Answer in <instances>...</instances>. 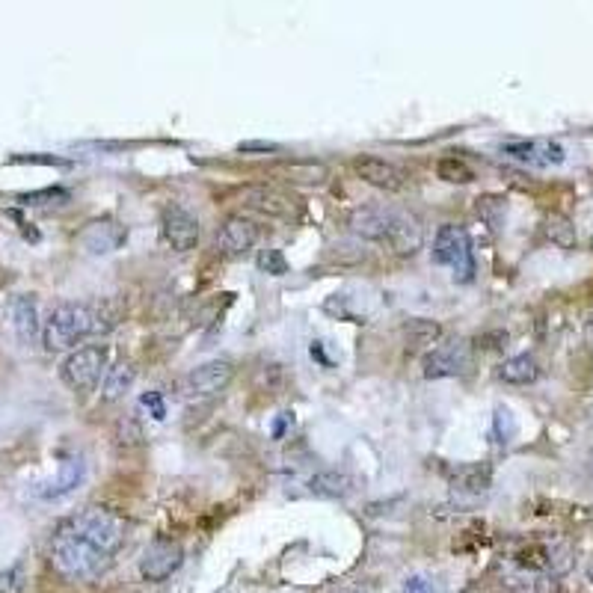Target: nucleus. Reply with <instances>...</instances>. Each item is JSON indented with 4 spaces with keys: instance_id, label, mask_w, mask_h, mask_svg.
I'll return each mask as SVG.
<instances>
[{
    "instance_id": "5",
    "label": "nucleus",
    "mask_w": 593,
    "mask_h": 593,
    "mask_svg": "<svg viewBox=\"0 0 593 593\" xmlns=\"http://www.w3.org/2000/svg\"><path fill=\"white\" fill-rule=\"evenodd\" d=\"M433 261L448 267L457 282H469L475 276V253L466 229L460 226H442L433 241Z\"/></svg>"
},
{
    "instance_id": "25",
    "label": "nucleus",
    "mask_w": 593,
    "mask_h": 593,
    "mask_svg": "<svg viewBox=\"0 0 593 593\" xmlns=\"http://www.w3.org/2000/svg\"><path fill=\"white\" fill-rule=\"evenodd\" d=\"M439 339H442V327L436 321H410L407 324V347L410 350L433 347Z\"/></svg>"
},
{
    "instance_id": "17",
    "label": "nucleus",
    "mask_w": 593,
    "mask_h": 593,
    "mask_svg": "<svg viewBox=\"0 0 593 593\" xmlns=\"http://www.w3.org/2000/svg\"><path fill=\"white\" fill-rule=\"evenodd\" d=\"M386 244H389V247H392L398 255L419 253L424 244L422 223H419L413 214H407V211H398V208H395V217H392V226H389V238H386Z\"/></svg>"
},
{
    "instance_id": "6",
    "label": "nucleus",
    "mask_w": 593,
    "mask_h": 593,
    "mask_svg": "<svg viewBox=\"0 0 593 593\" xmlns=\"http://www.w3.org/2000/svg\"><path fill=\"white\" fill-rule=\"evenodd\" d=\"M472 368V344L466 339H454L433 347L424 356V377L442 380V377H463Z\"/></svg>"
},
{
    "instance_id": "20",
    "label": "nucleus",
    "mask_w": 593,
    "mask_h": 593,
    "mask_svg": "<svg viewBox=\"0 0 593 593\" xmlns=\"http://www.w3.org/2000/svg\"><path fill=\"white\" fill-rule=\"evenodd\" d=\"M490 484H493V469L487 463H463V466L451 469V487L457 493L481 496L490 490Z\"/></svg>"
},
{
    "instance_id": "15",
    "label": "nucleus",
    "mask_w": 593,
    "mask_h": 593,
    "mask_svg": "<svg viewBox=\"0 0 593 593\" xmlns=\"http://www.w3.org/2000/svg\"><path fill=\"white\" fill-rule=\"evenodd\" d=\"M392 217H395V208L365 205V208H356L350 214V229H353V235H359L365 241H386Z\"/></svg>"
},
{
    "instance_id": "36",
    "label": "nucleus",
    "mask_w": 593,
    "mask_h": 593,
    "mask_svg": "<svg viewBox=\"0 0 593 593\" xmlns=\"http://www.w3.org/2000/svg\"><path fill=\"white\" fill-rule=\"evenodd\" d=\"M238 149H241V152H273L276 146H273V143H241Z\"/></svg>"
},
{
    "instance_id": "14",
    "label": "nucleus",
    "mask_w": 593,
    "mask_h": 593,
    "mask_svg": "<svg viewBox=\"0 0 593 593\" xmlns=\"http://www.w3.org/2000/svg\"><path fill=\"white\" fill-rule=\"evenodd\" d=\"M84 478H86L84 460H81V457H66V460L60 463L57 475H54V478H48V481H42V484L36 487V496H39V499H45V502H57V499H63V496L75 493V490L84 484Z\"/></svg>"
},
{
    "instance_id": "29",
    "label": "nucleus",
    "mask_w": 593,
    "mask_h": 593,
    "mask_svg": "<svg viewBox=\"0 0 593 593\" xmlns=\"http://www.w3.org/2000/svg\"><path fill=\"white\" fill-rule=\"evenodd\" d=\"M505 214H508L505 199H499V196H484V199H478V217H481L490 229H499V226L505 223Z\"/></svg>"
},
{
    "instance_id": "3",
    "label": "nucleus",
    "mask_w": 593,
    "mask_h": 593,
    "mask_svg": "<svg viewBox=\"0 0 593 593\" xmlns=\"http://www.w3.org/2000/svg\"><path fill=\"white\" fill-rule=\"evenodd\" d=\"M508 561L522 567V570L540 573V576L555 582V579H561L573 570L576 555H573V546L567 540H528V543H522L510 552Z\"/></svg>"
},
{
    "instance_id": "39",
    "label": "nucleus",
    "mask_w": 593,
    "mask_h": 593,
    "mask_svg": "<svg viewBox=\"0 0 593 593\" xmlns=\"http://www.w3.org/2000/svg\"><path fill=\"white\" fill-rule=\"evenodd\" d=\"M588 576H591V582H593V564H591V570H588Z\"/></svg>"
},
{
    "instance_id": "13",
    "label": "nucleus",
    "mask_w": 593,
    "mask_h": 593,
    "mask_svg": "<svg viewBox=\"0 0 593 593\" xmlns=\"http://www.w3.org/2000/svg\"><path fill=\"white\" fill-rule=\"evenodd\" d=\"M353 170L365 184H371L377 190H386V193H398L407 184V175L401 167H395L383 158H374V155H359L353 161Z\"/></svg>"
},
{
    "instance_id": "1",
    "label": "nucleus",
    "mask_w": 593,
    "mask_h": 593,
    "mask_svg": "<svg viewBox=\"0 0 593 593\" xmlns=\"http://www.w3.org/2000/svg\"><path fill=\"white\" fill-rule=\"evenodd\" d=\"M125 543V519L110 508L78 510L51 537V567L69 582L101 576Z\"/></svg>"
},
{
    "instance_id": "30",
    "label": "nucleus",
    "mask_w": 593,
    "mask_h": 593,
    "mask_svg": "<svg viewBox=\"0 0 593 593\" xmlns=\"http://www.w3.org/2000/svg\"><path fill=\"white\" fill-rule=\"evenodd\" d=\"M258 270L267 276H285L288 273V258L282 250H261L258 253Z\"/></svg>"
},
{
    "instance_id": "2",
    "label": "nucleus",
    "mask_w": 593,
    "mask_h": 593,
    "mask_svg": "<svg viewBox=\"0 0 593 593\" xmlns=\"http://www.w3.org/2000/svg\"><path fill=\"white\" fill-rule=\"evenodd\" d=\"M119 318H122V306L119 300L110 297L95 303H60L57 309H51L42 327V344L51 353L69 350L89 336L110 333L119 324Z\"/></svg>"
},
{
    "instance_id": "10",
    "label": "nucleus",
    "mask_w": 593,
    "mask_h": 593,
    "mask_svg": "<svg viewBox=\"0 0 593 593\" xmlns=\"http://www.w3.org/2000/svg\"><path fill=\"white\" fill-rule=\"evenodd\" d=\"M502 155H508L510 161H516V164L534 167V170L558 167L567 158L564 146L555 143V140H519V143H508V146H502Z\"/></svg>"
},
{
    "instance_id": "28",
    "label": "nucleus",
    "mask_w": 593,
    "mask_h": 593,
    "mask_svg": "<svg viewBox=\"0 0 593 593\" xmlns=\"http://www.w3.org/2000/svg\"><path fill=\"white\" fill-rule=\"evenodd\" d=\"M401 593H448L445 582L433 573H410L401 582Z\"/></svg>"
},
{
    "instance_id": "38",
    "label": "nucleus",
    "mask_w": 593,
    "mask_h": 593,
    "mask_svg": "<svg viewBox=\"0 0 593 593\" xmlns=\"http://www.w3.org/2000/svg\"><path fill=\"white\" fill-rule=\"evenodd\" d=\"M588 478H591V484H593V451L588 454Z\"/></svg>"
},
{
    "instance_id": "33",
    "label": "nucleus",
    "mask_w": 593,
    "mask_h": 593,
    "mask_svg": "<svg viewBox=\"0 0 593 593\" xmlns=\"http://www.w3.org/2000/svg\"><path fill=\"white\" fill-rule=\"evenodd\" d=\"M140 410L149 413L155 422H164V419H167V401H164L161 392H146V395L140 398Z\"/></svg>"
},
{
    "instance_id": "31",
    "label": "nucleus",
    "mask_w": 593,
    "mask_h": 593,
    "mask_svg": "<svg viewBox=\"0 0 593 593\" xmlns=\"http://www.w3.org/2000/svg\"><path fill=\"white\" fill-rule=\"evenodd\" d=\"M116 442L122 448H137L143 445V427L137 424V419H122L116 427Z\"/></svg>"
},
{
    "instance_id": "4",
    "label": "nucleus",
    "mask_w": 593,
    "mask_h": 593,
    "mask_svg": "<svg viewBox=\"0 0 593 593\" xmlns=\"http://www.w3.org/2000/svg\"><path fill=\"white\" fill-rule=\"evenodd\" d=\"M101 374H107V347L104 344L78 347L60 365V380L72 392H92L98 386Z\"/></svg>"
},
{
    "instance_id": "27",
    "label": "nucleus",
    "mask_w": 593,
    "mask_h": 593,
    "mask_svg": "<svg viewBox=\"0 0 593 593\" xmlns=\"http://www.w3.org/2000/svg\"><path fill=\"white\" fill-rule=\"evenodd\" d=\"M436 175L442 181H448V184H469V181H475V170L466 161H460V158H442L439 167H436Z\"/></svg>"
},
{
    "instance_id": "34",
    "label": "nucleus",
    "mask_w": 593,
    "mask_h": 593,
    "mask_svg": "<svg viewBox=\"0 0 593 593\" xmlns=\"http://www.w3.org/2000/svg\"><path fill=\"white\" fill-rule=\"evenodd\" d=\"M69 199V193L66 190H60V187H51V190H39V193H27V196H21V202L24 205H57V202H66Z\"/></svg>"
},
{
    "instance_id": "37",
    "label": "nucleus",
    "mask_w": 593,
    "mask_h": 593,
    "mask_svg": "<svg viewBox=\"0 0 593 593\" xmlns=\"http://www.w3.org/2000/svg\"><path fill=\"white\" fill-rule=\"evenodd\" d=\"M585 333H588V341H591V344H593V315H591V318H588V327H585Z\"/></svg>"
},
{
    "instance_id": "9",
    "label": "nucleus",
    "mask_w": 593,
    "mask_h": 593,
    "mask_svg": "<svg viewBox=\"0 0 593 593\" xmlns=\"http://www.w3.org/2000/svg\"><path fill=\"white\" fill-rule=\"evenodd\" d=\"M161 235H164V244L170 250L190 253L199 244V220L181 205H167L164 214H161Z\"/></svg>"
},
{
    "instance_id": "23",
    "label": "nucleus",
    "mask_w": 593,
    "mask_h": 593,
    "mask_svg": "<svg viewBox=\"0 0 593 593\" xmlns=\"http://www.w3.org/2000/svg\"><path fill=\"white\" fill-rule=\"evenodd\" d=\"M540 377V368H537V359L531 353H519V356H510L499 365V380H505L510 386H528Z\"/></svg>"
},
{
    "instance_id": "22",
    "label": "nucleus",
    "mask_w": 593,
    "mask_h": 593,
    "mask_svg": "<svg viewBox=\"0 0 593 593\" xmlns=\"http://www.w3.org/2000/svg\"><path fill=\"white\" fill-rule=\"evenodd\" d=\"M134 380H137V368H134V362L122 359V362L110 365V368H107V374H104L101 398H104V401H119L125 392H131Z\"/></svg>"
},
{
    "instance_id": "26",
    "label": "nucleus",
    "mask_w": 593,
    "mask_h": 593,
    "mask_svg": "<svg viewBox=\"0 0 593 593\" xmlns=\"http://www.w3.org/2000/svg\"><path fill=\"white\" fill-rule=\"evenodd\" d=\"M282 175H288V181H297V184H324L327 181V167L324 164H315V161H297V164H288Z\"/></svg>"
},
{
    "instance_id": "19",
    "label": "nucleus",
    "mask_w": 593,
    "mask_h": 593,
    "mask_svg": "<svg viewBox=\"0 0 593 593\" xmlns=\"http://www.w3.org/2000/svg\"><path fill=\"white\" fill-rule=\"evenodd\" d=\"M499 573H502V585L510 593H549L552 591V579L540 576V573H531V570H522L516 564H510L508 558L499 564Z\"/></svg>"
},
{
    "instance_id": "24",
    "label": "nucleus",
    "mask_w": 593,
    "mask_h": 593,
    "mask_svg": "<svg viewBox=\"0 0 593 593\" xmlns=\"http://www.w3.org/2000/svg\"><path fill=\"white\" fill-rule=\"evenodd\" d=\"M543 235L561 250H573L576 247V226L564 214H549L546 223H543Z\"/></svg>"
},
{
    "instance_id": "8",
    "label": "nucleus",
    "mask_w": 593,
    "mask_h": 593,
    "mask_svg": "<svg viewBox=\"0 0 593 593\" xmlns=\"http://www.w3.org/2000/svg\"><path fill=\"white\" fill-rule=\"evenodd\" d=\"M184 564V549L178 540H155L143 549L140 558V576L152 585L167 582L172 573H178Z\"/></svg>"
},
{
    "instance_id": "35",
    "label": "nucleus",
    "mask_w": 593,
    "mask_h": 593,
    "mask_svg": "<svg viewBox=\"0 0 593 593\" xmlns=\"http://www.w3.org/2000/svg\"><path fill=\"white\" fill-rule=\"evenodd\" d=\"M24 591V570L12 567L9 573L0 576V593H21Z\"/></svg>"
},
{
    "instance_id": "16",
    "label": "nucleus",
    "mask_w": 593,
    "mask_h": 593,
    "mask_svg": "<svg viewBox=\"0 0 593 593\" xmlns=\"http://www.w3.org/2000/svg\"><path fill=\"white\" fill-rule=\"evenodd\" d=\"M258 235H261V232H258V226H255L253 220L235 214V217H229V220L223 223V229L217 232V247L226 255H244L247 250H253L255 244H258Z\"/></svg>"
},
{
    "instance_id": "11",
    "label": "nucleus",
    "mask_w": 593,
    "mask_h": 593,
    "mask_svg": "<svg viewBox=\"0 0 593 593\" xmlns=\"http://www.w3.org/2000/svg\"><path fill=\"white\" fill-rule=\"evenodd\" d=\"M241 202L247 208H253L258 214H267V217H276V220H291L297 214V199L288 196L285 190L279 187H270V184H253V187H244L241 190Z\"/></svg>"
},
{
    "instance_id": "7",
    "label": "nucleus",
    "mask_w": 593,
    "mask_h": 593,
    "mask_svg": "<svg viewBox=\"0 0 593 593\" xmlns=\"http://www.w3.org/2000/svg\"><path fill=\"white\" fill-rule=\"evenodd\" d=\"M232 380H235V365L229 359H211L184 377L181 392L187 398H214V395L226 392Z\"/></svg>"
},
{
    "instance_id": "32",
    "label": "nucleus",
    "mask_w": 593,
    "mask_h": 593,
    "mask_svg": "<svg viewBox=\"0 0 593 593\" xmlns=\"http://www.w3.org/2000/svg\"><path fill=\"white\" fill-rule=\"evenodd\" d=\"M493 427H496V436H499V442L502 445H508L510 439L516 436V419H513V413H510L508 407H496V416H493Z\"/></svg>"
},
{
    "instance_id": "12",
    "label": "nucleus",
    "mask_w": 593,
    "mask_h": 593,
    "mask_svg": "<svg viewBox=\"0 0 593 593\" xmlns=\"http://www.w3.org/2000/svg\"><path fill=\"white\" fill-rule=\"evenodd\" d=\"M78 241L89 255H110L128 241V229L113 217H101V220H92L86 226L84 232L78 235Z\"/></svg>"
},
{
    "instance_id": "21",
    "label": "nucleus",
    "mask_w": 593,
    "mask_h": 593,
    "mask_svg": "<svg viewBox=\"0 0 593 593\" xmlns=\"http://www.w3.org/2000/svg\"><path fill=\"white\" fill-rule=\"evenodd\" d=\"M356 490V481L347 472H318L309 478V493L318 499H347Z\"/></svg>"
},
{
    "instance_id": "18",
    "label": "nucleus",
    "mask_w": 593,
    "mask_h": 593,
    "mask_svg": "<svg viewBox=\"0 0 593 593\" xmlns=\"http://www.w3.org/2000/svg\"><path fill=\"white\" fill-rule=\"evenodd\" d=\"M12 327H15V336L24 347H30L33 341L42 336V321H39V303L33 294H21L12 300Z\"/></svg>"
}]
</instances>
